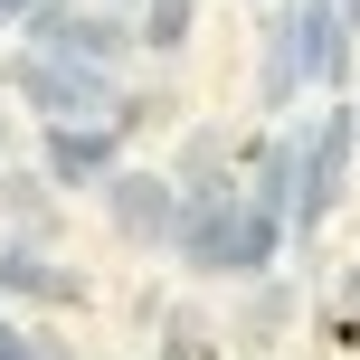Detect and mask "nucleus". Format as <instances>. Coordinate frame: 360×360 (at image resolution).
Returning a JSON list of instances; mask_svg holds the SVG:
<instances>
[{"label": "nucleus", "instance_id": "1a4fd4ad", "mask_svg": "<svg viewBox=\"0 0 360 360\" xmlns=\"http://www.w3.org/2000/svg\"><path fill=\"white\" fill-rule=\"evenodd\" d=\"M162 360H218L209 323H199V313H171V323H162Z\"/></svg>", "mask_w": 360, "mask_h": 360}, {"label": "nucleus", "instance_id": "39448f33", "mask_svg": "<svg viewBox=\"0 0 360 360\" xmlns=\"http://www.w3.org/2000/svg\"><path fill=\"white\" fill-rule=\"evenodd\" d=\"M114 124H48V180L57 190H105L114 180Z\"/></svg>", "mask_w": 360, "mask_h": 360}, {"label": "nucleus", "instance_id": "f257e3e1", "mask_svg": "<svg viewBox=\"0 0 360 360\" xmlns=\"http://www.w3.org/2000/svg\"><path fill=\"white\" fill-rule=\"evenodd\" d=\"M171 247L190 275H266L275 247H285V218L247 209V190H209V199H180Z\"/></svg>", "mask_w": 360, "mask_h": 360}, {"label": "nucleus", "instance_id": "423d86ee", "mask_svg": "<svg viewBox=\"0 0 360 360\" xmlns=\"http://www.w3.org/2000/svg\"><path fill=\"white\" fill-rule=\"evenodd\" d=\"M0 294H19V304H86V275L57 266V256H38L29 237H19V247H0Z\"/></svg>", "mask_w": 360, "mask_h": 360}, {"label": "nucleus", "instance_id": "7ed1b4c3", "mask_svg": "<svg viewBox=\"0 0 360 360\" xmlns=\"http://www.w3.org/2000/svg\"><path fill=\"white\" fill-rule=\"evenodd\" d=\"M29 38H38V57H76V67H114V57L133 48L124 19H105V10H67V0H48V10L29 19Z\"/></svg>", "mask_w": 360, "mask_h": 360}, {"label": "nucleus", "instance_id": "20e7f679", "mask_svg": "<svg viewBox=\"0 0 360 360\" xmlns=\"http://www.w3.org/2000/svg\"><path fill=\"white\" fill-rule=\"evenodd\" d=\"M105 218L133 237V247H171V218H180V190L162 171H114L105 180Z\"/></svg>", "mask_w": 360, "mask_h": 360}, {"label": "nucleus", "instance_id": "6e6552de", "mask_svg": "<svg viewBox=\"0 0 360 360\" xmlns=\"http://www.w3.org/2000/svg\"><path fill=\"white\" fill-rule=\"evenodd\" d=\"M133 38H143V48H180V38H190V0H143V29H133Z\"/></svg>", "mask_w": 360, "mask_h": 360}, {"label": "nucleus", "instance_id": "0eeeda50", "mask_svg": "<svg viewBox=\"0 0 360 360\" xmlns=\"http://www.w3.org/2000/svg\"><path fill=\"white\" fill-rule=\"evenodd\" d=\"M285 332H294V285H256V294H247V323H237V342H247V351H275Z\"/></svg>", "mask_w": 360, "mask_h": 360}, {"label": "nucleus", "instance_id": "f03ea898", "mask_svg": "<svg viewBox=\"0 0 360 360\" xmlns=\"http://www.w3.org/2000/svg\"><path fill=\"white\" fill-rule=\"evenodd\" d=\"M19 95H29L48 124H105L114 114V76L76 67V57H29V67H19Z\"/></svg>", "mask_w": 360, "mask_h": 360}]
</instances>
